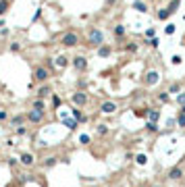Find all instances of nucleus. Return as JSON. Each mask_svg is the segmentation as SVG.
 I'll return each mask as SVG.
<instances>
[{
	"label": "nucleus",
	"mask_w": 185,
	"mask_h": 187,
	"mask_svg": "<svg viewBox=\"0 0 185 187\" xmlns=\"http://www.w3.org/2000/svg\"><path fill=\"white\" fill-rule=\"evenodd\" d=\"M96 133H98V135H106V133H108V127H106V125H98Z\"/></svg>",
	"instance_id": "2f4dec72"
},
{
	"label": "nucleus",
	"mask_w": 185,
	"mask_h": 187,
	"mask_svg": "<svg viewBox=\"0 0 185 187\" xmlns=\"http://www.w3.org/2000/svg\"><path fill=\"white\" fill-rule=\"evenodd\" d=\"M177 104H179V106H185V91L177 94Z\"/></svg>",
	"instance_id": "c9c22d12"
},
{
	"label": "nucleus",
	"mask_w": 185,
	"mask_h": 187,
	"mask_svg": "<svg viewBox=\"0 0 185 187\" xmlns=\"http://www.w3.org/2000/svg\"><path fill=\"white\" fill-rule=\"evenodd\" d=\"M171 17H173V13H171L166 7H165V8H158V11H156V19H158V21H169Z\"/></svg>",
	"instance_id": "4468645a"
},
{
	"label": "nucleus",
	"mask_w": 185,
	"mask_h": 187,
	"mask_svg": "<svg viewBox=\"0 0 185 187\" xmlns=\"http://www.w3.org/2000/svg\"><path fill=\"white\" fill-rule=\"evenodd\" d=\"M25 121H27V114H17V117L11 118V125H15V127H21Z\"/></svg>",
	"instance_id": "a211bd4d"
},
{
	"label": "nucleus",
	"mask_w": 185,
	"mask_h": 187,
	"mask_svg": "<svg viewBox=\"0 0 185 187\" xmlns=\"http://www.w3.org/2000/svg\"><path fill=\"white\" fill-rule=\"evenodd\" d=\"M31 108H34V110H46V102H44L42 98H35L34 102H31Z\"/></svg>",
	"instance_id": "aec40b11"
},
{
	"label": "nucleus",
	"mask_w": 185,
	"mask_h": 187,
	"mask_svg": "<svg viewBox=\"0 0 185 187\" xmlns=\"http://www.w3.org/2000/svg\"><path fill=\"white\" fill-rule=\"evenodd\" d=\"M154 187H162V185H154Z\"/></svg>",
	"instance_id": "8fccbe9b"
},
{
	"label": "nucleus",
	"mask_w": 185,
	"mask_h": 187,
	"mask_svg": "<svg viewBox=\"0 0 185 187\" xmlns=\"http://www.w3.org/2000/svg\"><path fill=\"white\" fill-rule=\"evenodd\" d=\"M148 44H150L152 48H158V38H152V40H148Z\"/></svg>",
	"instance_id": "ea45409f"
},
{
	"label": "nucleus",
	"mask_w": 185,
	"mask_h": 187,
	"mask_svg": "<svg viewBox=\"0 0 185 187\" xmlns=\"http://www.w3.org/2000/svg\"><path fill=\"white\" fill-rule=\"evenodd\" d=\"M11 2H13V0H11Z\"/></svg>",
	"instance_id": "3c124183"
},
{
	"label": "nucleus",
	"mask_w": 185,
	"mask_h": 187,
	"mask_svg": "<svg viewBox=\"0 0 185 187\" xmlns=\"http://www.w3.org/2000/svg\"><path fill=\"white\" fill-rule=\"evenodd\" d=\"M98 50V56L100 58H108L110 54H112V46H108V44H102L100 48H96Z\"/></svg>",
	"instance_id": "2eb2a0df"
},
{
	"label": "nucleus",
	"mask_w": 185,
	"mask_h": 187,
	"mask_svg": "<svg viewBox=\"0 0 185 187\" xmlns=\"http://www.w3.org/2000/svg\"><path fill=\"white\" fill-rule=\"evenodd\" d=\"M177 125L181 127V129H185V114H183L181 110L177 112Z\"/></svg>",
	"instance_id": "cd10ccee"
},
{
	"label": "nucleus",
	"mask_w": 185,
	"mask_h": 187,
	"mask_svg": "<svg viewBox=\"0 0 185 187\" xmlns=\"http://www.w3.org/2000/svg\"><path fill=\"white\" fill-rule=\"evenodd\" d=\"M181 177H183V168L181 166H173L171 171H169V179L171 181H179Z\"/></svg>",
	"instance_id": "ddd939ff"
},
{
	"label": "nucleus",
	"mask_w": 185,
	"mask_h": 187,
	"mask_svg": "<svg viewBox=\"0 0 185 187\" xmlns=\"http://www.w3.org/2000/svg\"><path fill=\"white\" fill-rule=\"evenodd\" d=\"M179 7H181V0H169V7H166V8H169V11H171V13L175 15Z\"/></svg>",
	"instance_id": "b1692460"
},
{
	"label": "nucleus",
	"mask_w": 185,
	"mask_h": 187,
	"mask_svg": "<svg viewBox=\"0 0 185 187\" xmlns=\"http://www.w3.org/2000/svg\"><path fill=\"white\" fill-rule=\"evenodd\" d=\"M73 117H75L77 123H85V121H88V117H85L83 112H79V108H73Z\"/></svg>",
	"instance_id": "5701e85b"
},
{
	"label": "nucleus",
	"mask_w": 185,
	"mask_h": 187,
	"mask_svg": "<svg viewBox=\"0 0 185 187\" xmlns=\"http://www.w3.org/2000/svg\"><path fill=\"white\" fill-rule=\"evenodd\" d=\"M158 102L169 104V102H171V94H169V91H160V94H158Z\"/></svg>",
	"instance_id": "393cba45"
},
{
	"label": "nucleus",
	"mask_w": 185,
	"mask_h": 187,
	"mask_svg": "<svg viewBox=\"0 0 185 187\" xmlns=\"http://www.w3.org/2000/svg\"><path fill=\"white\" fill-rule=\"evenodd\" d=\"M71 102L75 104V108H83V106L88 104V94H85L83 90L73 91V96H71Z\"/></svg>",
	"instance_id": "39448f33"
},
{
	"label": "nucleus",
	"mask_w": 185,
	"mask_h": 187,
	"mask_svg": "<svg viewBox=\"0 0 185 187\" xmlns=\"http://www.w3.org/2000/svg\"><path fill=\"white\" fill-rule=\"evenodd\" d=\"M104 44V31L98 27H89L88 35H85V46L88 48H100Z\"/></svg>",
	"instance_id": "f257e3e1"
},
{
	"label": "nucleus",
	"mask_w": 185,
	"mask_h": 187,
	"mask_svg": "<svg viewBox=\"0 0 185 187\" xmlns=\"http://www.w3.org/2000/svg\"><path fill=\"white\" fill-rule=\"evenodd\" d=\"M35 96L42 98V100L50 98V96H52V85H50V83H42L40 87H38V91H35Z\"/></svg>",
	"instance_id": "1a4fd4ad"
},
{
	"label": "nucleus",
	"mask_w": 185,
	"mask_h": 187,
	"mask_svg": "<svg viewBox=\"0 0 185 187\" xmlns=\"http://www.w3.org/2000/svg\"><path fill=\"white\" fill-rule=\"evenodd\" d=\"M146 129H148L150 133H158V131H160V129H158V123H152V121L146 123Z\"/></svg>",
	"instance_id": "a878e982"
},
{
	"label": "nucleus",
	"mask_w": 185,
	"mask_h": 187,
	"mask_svg": "<svg viewBox=\"0 0 185 187\" xmlns=\"http://www.w3.org/2000/svg\"><path fill=\"white\" fill-rule=\"evenodd\" d=\"M171 62H173V65H181V62H183V58H181L179 54H175V56L171 58Z\"/></svg>",
	"instance_id": "58836bf2"
},
{
	"label": "nucleus",
	"mask_w": 185,
	"mask_h": 187,
	"mask_svg": "<svg viewBox=\"0 0 185 187\" xmlns=\"http://www.w3.org/2000/svg\"><path fill=\"white\" fill-rule=\"evenodd\" d=\"M50 98H52V108H58V106H61V98L56 96V94H52Z\"/></svg>",
	"instance_id": "72a5a7b5"
},
{
	"label": "nucleus",
	"mask_w": 185,
	"mask_h": 187,
	"mask_svg": "<svg viewBox=\"0 0 185 187\" xmlns=\"http://www.w3.org/2000/svg\"><path fill=\"white\" fill-rule=\"evenodd\" d=\"M179 110H181V112H183V114H185V106H181V108H179Z\"/></svg>",
	"instance_id": "de8ad7c7"
},
{
	"label": "nucleus",
	"mask_w": 185,
	"mask_h": 187,
	"mask_svg": "<svg viewBox=\"0 0 185 187\" xmlns=\"http://www.w3.org/2000/svg\"><path fill=\"white\" fill-rule=\"evenodd\" d=\"M179 91H181V83L179 81H175L171 85V87H169V94H179Z\"/></svg>",
	"instance_id": "c756f323"
},
{
	"label": "nucleus",
	"mask_w": 185,
	"mask_h": 187,
	"mask_svg": "<svg viewBox=\"0 0 185 187\" xmlns=\"http://www.w3.org/2000/svg\"><path fill=\"white\" fill-rule=\"evenodd\" d=\"M56 162H61V160L56 158V156H46V158H44V162H42V164H44V168H52V166H54Z\"/></svg>",
	"instance_id": "f3484780"
},
{
	"label": "nucleus",
	"mask_w": 185,
	"mask_h": 187,
	"mask_svg": "<svg viewBox=\"0 0 185 187\" xmlns=\"http://www.w3.org/2000/svg\"><path fill=\"white\" fill-rule=\"evenodd\" d=\"M160 81V73H158V71H148V73H146L144 75V85L146 87H152V85H156V83Z\"/></svg>",
	"instance_id": "423d86ee"
},
{
	"label": "nucleus",
	"mask_w": 185,
	"mask_h": 187,
	"mask_svg": "<svg viewBox=\"0 0 185 187\" xmlns=\"http://www.w3.org/2000/svg\"><path fill=\"white\" fill-rule=\"evenodd\" d=\"M79 44H81V35L73 29H69L61 35V46H65V48H77Z\"/></svg>",
	"instance_id": "f03ea898"
},
{
	"label": "nucleus",
	"mask_w": 185,
	"mask_h": 187,
	"mask_svg": "<svg viewBox=\"0 0 185 187\" xmlns=\"http://www.w3.org/2000/svg\"><path fill=\"white\" fill-rule=\"evenodd\" d=\"M23 46H21V42H11V46H8V52H13V54H19Z\"/></svg>",
	"instance_id": "4be33fe9"
},
{
	"label": "nucleus",
	"mask_w": 185,
	"mask_h": 187,
	"mask_svg": "<svg viewBox=\"0 0 185 187\" xmlns=\"http://www.w3.org/2000/svg\"><path fill=\"white\" fill-rule=\"evenodd\" d=\"M7 118H8L7 110H0V121H7Z\"/></svg>",
	"instance_id": "79ce46f5"
},
{
	"label": "nucleus",
	"mask_w": 185,
	"mask_h": 187,
	"mask_svg": "<svg viewBox=\"0 0 185 187\" xmlns=\"http://www.w3.org/2000/svg\"><path fill=\"white\" fill-rule=\"evenodd\" d=\"M158 118H160V110H158V108H150V110H148V121L158 123Z\"/></svg>",
	"instance_id": "6ab92c4d"
},
{
	"label": "nucleus",
	"mask_w": 185,
	"mask_h": 187,
	"mask_svg": "<svg viewBox=\"0 0 185 187\" xmlns=\"http://www.w3.org/2000/svg\"><path fill=\"white\" fill-rule=\"evenodd\" d=\"M146 38H150V40H152V38H156V29H154V27H150L148 31H146Z\"/></svg>",
	"instance_id": "4c0bfd02"
},
{
	"label": "nucleus",
	"mask_w": 185,
	"mask_h": 187,
	"mask_svg": "<svg viewBox=\"0 0 185 187\" xmlns=\"http://www.w3.org/2000/svg\"><path fill=\"white\" fill-rule=\"evenodd\" d=\"M4 27V19H2V17H0V29Z\"/></svg>",
	"instance_id": "49530a36"
},
{
	"label": "nucleus",
	"mask_w": 185,
	"mask_h": 187,
	"mask_svg": "<svg viewBox=\"0 0 185 187\" xmlns=\"http://www.w3.org/2000/svg\"><path fill=\"white\" fill-rule=\"evenodd\" d=\"M148 4H150V2H146V0H135V2L131 4V8H133V11H137V13H148V11H150V8H148Z\"/></svg>",
	"instance_id": "f8f14e48"
},
{
	"label": "nucleus",
	"mask_w": 185,
	"mask_h": 187,
	"mask_svg": "<svg viewBox=\"0 0 185 187\" xmlns=\"http://www.w3.org/2000/svg\"><path fill=\"white\" fill-rule=\"evenodd\" d=\"M17 162H19V160H15V158H8V164H11V166H17Z\"/></svg>",
	"instance_id": "c03bdc74"
},
{
	"label": "nucleus",
	"mask_w": 185,
	"mask_h": 187,
	"mask_svg": "<svg viewBox=\"0 0 185 187\" xmlns=\"http://www.w3.org/2000/svg\"><path fill=\"white\" fill-rule=\"evenodd\" d=\"M117 102H112V100H104V102H100V106H98V110L102 112V114H112V112H117Z\"/></svg>",
	"instance_id": "0eeeda50"
},
{
	"label": "nucleus",
	"mask_w": 185,
	"mask_h": 187,
	"mask_svg": "<svg viewBox=\"0 0 185 187\" xmlns=\"http://www.w3.org/2000/svg\"><path fill=\"white\" fill-rule=\"evenodd\" d=\"M89 141V135H81V137H79V144H88Z\"/></svg>",
	"instance_id": "a19ab883"
},
{
	"label": "nucleus",
	"mask_w": 185,
	"mask_h": 187,
	"mask_svg": "<svg viewBox=\"0 0 185 187\" xmlns=\"http://www.w3.org/2000/svg\"><path fill=\"white\" fill-rule=\"evenodd\" d=\"M112 4H117V0H106V7H112Z\"/></svg>",
	"instance_id": "a18cd8bd"
},
{
	"label": "nucleus",
	"mask_w": 185,
	"mask_h": 187,
	"mask_svg": "<svg viewBox=\"0 0 185 187\" xmlns=\"http://www.w3.org/2000/svg\"><path fill=\"white\" fill-rule=\"evenodd\" d=\"M146 2H156V0H146Z\"/></svg>",
	"instance_id": "09e8293b"
},
{
	"label": "nucleus",
	"mask_w": 185,
	"mask_h": 187,
	"mask_svg": "<svg viewBox=\"0 0 185 187\" xmlns=\"http://www.w3.org/2000/svg\"><path fill=\"white\" fill-rule=\"evenodd\" d=\"M44 117H46V110H34V108H31V110L27 112V121L31 125L42 123V121H44Z\"/></svg>",
	"instance_id": "6e6552de"
},
{
	"label": "nucleus",
	"mask_w": 185,
	"mask_h": 187,
	"mask_svg": "<svg viewBox=\"0 0 185 187\" xmlns=\"http://www.w3.org/2000/svg\"><path fill=\"white\" fill-rule=\"evenodd\" d=\"M44 67H46L50 73H54V71H56V65H54V60H52V58H46V65H44Z\"/></svg>",
	"instance_id": "c85d7f7f"
},
{
	"label": "nucleus",
	"mask_w": 185,
	"mask_h": 187,
	"mask_svg": "<svg viewBox=\"0 0 185 187\" xmlns=\"http://www.w3.org/2000/svg\"><path fill=\"white\" fill-rule=\"evenodd\" d=\"M31 77H34L35 83H48V79L52 77V73H50L44 65H35V67H34V75H31Z\"/></svg>",
	"instance_id": "7ed1b4c3"
},
{
	"label": "nucleus",
	"mask_w": 185,
	"mask_h": 187,
	"mask_svg": "<svg viewBox=\"0 0 185 187\" xmlns=\"http://www.w3.org/2000/svg\"><path fill=\"white\" fill-rule=\"evenodd\" d=\"M112 33H115L117 40H123V38H125V25H121V23L115 25V27H112Z\"/></svg>",
	"instance_id": "dca6fc26"
},
{
	"label": "nucleus",
	"mask_w": 185,
	"mask_h": 187,
	"mask_svg": "<svg viewBox=\"0 0 185 187\" xmlns=\"http://www.w3.org/2000/svg\"><path fill=\"white\" fill-rule=\"evenodd\" d=\"M71 67L77 71V73H83V71H88V58L83 54H77L71 58Z\"/></svg>",
	"instance_id": "20e7f679"
},
{
	"label": "nucleus",
	"mask_w": 185,
	"mask_h": 187,
	"mask_svg": "<svg viewBox=\"0 0 185 187\" xmlns=\"http://www.w3.org/2000/svg\"><path fill=\"white\" fill-rule=\"evenodd\" d=\"M62 123L67 125L69 129H77V121H75V118H67V121H62Z\"/></svg>",
	"instance_id": "7c9ffc66"
},
{
	"label": "nucleus",
	"mask_w": 185,
	"mask_h": 187,
	"mask_svg": "<svg viewBox=\"0 0 185 187\" xmlns=\"http://www.w3.org/2000/svg\"><path fill=\"white\" fill-rule=\"evenodd\" d=\"M8 35V29H0V38H7Z\"/></svg>",
	"instance_id": "37998d69"
},
{
	"label": "nucleus",
	"mask_w": 185,
	"mask_h": 187,
	"mask_svg": "<svg viewBox=\"0 0 185 187\" xmlns=\"http://www.w3.org/2000/svg\"><path fill=\"white\" fill-rule=\"evenodd\" d=\"M137 48H139V46H137V42H131V44H127V46H125V50H127V52H137Z\"/></svg>",
	"instance_id": "473e14b6"
},
{
	"label": "nucleus",
	"mask_w": 185,
	"mask_h": 187,
	"mask_svg": "<svg viewBox=\"0 0 185 187\" xmlns=\"http://www.w3.org/2000/svg\"><path fill=\"white\" fill-rule=\"evenodd\" d=\"M54 65H56V69H67V67H71V58L67 54H58L54 58Z\"/></svg>",
	"instance_id": "9d476101"
},
{
	"label": "nucleus",
	"mask_w": 185,
	"mask_h": 187,
	"mask_svg": "<svg viewBox=\"0 0 185 187\" xmlns=\"http://www.w3.org/2000/svg\"><path fill=\"white\" fill-rule=\"evenodd\" d=\"M17 135H27V127H25V125H21V127H17Z\"/></svg>",
	"instance_id": "e433bc0d"
},
{
	"label": "nucleus",
	"mask_w": 185,
	"mask_h": 187,
	"mask_svg": "<svg viewBox=\"0 0 185 187\" xmlns=\"http://www.w3.org/2000/svg\"><path fill=\"white\" fill-rule=\"evenodd\" d=\"M175 31H177V25H175V23H166V27H165V33H166V35H173Z\"/></svg>",
	"instance_id": "bb28decb"
},
{
	"label": "nucleus",
	"mask_w": 185,
	"mask_h": 187,
	"mask_svg": "<svg viewBox=\"0 0 185 187\" xmlns=\"http://www.w3.org/2000/svg\"><path fill=\"white\" fill-rule=\"evenodd\" d=\"M11 0H0V17H4V15L8 13V8H11Z\"/></svg>",
	"instance_id": "412c9836"
},
{
	"label": "nucleus",
	"mask_w": 185,
	"mask_h": 187,
	"mask_svg": "<svg viewBox=\"0 0 185 187\" xmlns=\"http://www.w3.org/2000/svg\"><path fill=\"white\" fill-rule=\"evenodd\" d=\"M19 162L23 166H34L35 164V156H34V154H29V152H23L19 156Z\"/></svg>",
	"instance_id": "9b49d317"
},
{
	"label": "nucleus",
	"mask_w": 185,
	"mask_h": 187,
	"mask_svg": "<svg viewBox=\"0 0 185 187\" xmlns=\"http://www.w3.org/2000/svg\"><path fill=\"white\" fill-rule=\"evenodd\" d=\"M135 162H137V164H142V166H144L146 162H148V158H146V154H137V160H135Z\"/></svg>",
	"instance_id": "f704fd0d"
}]
</instances>
